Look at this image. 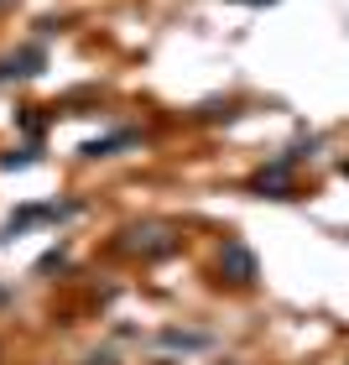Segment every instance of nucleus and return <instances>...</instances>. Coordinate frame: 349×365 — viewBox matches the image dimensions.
<instances>
[{
    "instance_id": "1",
    "label": "nucleus",
    "mask_w": 349,
    "mask_h": 365,
    "mask_svg": "<svg viewBox=\"0 0 349 365\" xmlns=\"http://www.w3.org/2000/svg\"><path fill=\"white\" fill-rule=\"evenodd\" d=\"M219 272H224L229 282H240V287H245V282H256V256L245 251L240 240H229L224 251H219Z\"/></svg>"
},
{
    "instance_id": "2",
    "label": "nucleus",
    "mask_w": 349,
    "mask_h": 365,
    "mask_svg": "<svg viewBox=\"0 0 349 365\" xmlns=\"http://www.w3.org/2000/svg\"><path fill=\"white\" fill-rule=\"evenodd\" d=\"M130 141H136L130 130H125V136H105V141H89V146H84V157H115V152H120V146H130Z\"/></svg>"
}]
</instances>
